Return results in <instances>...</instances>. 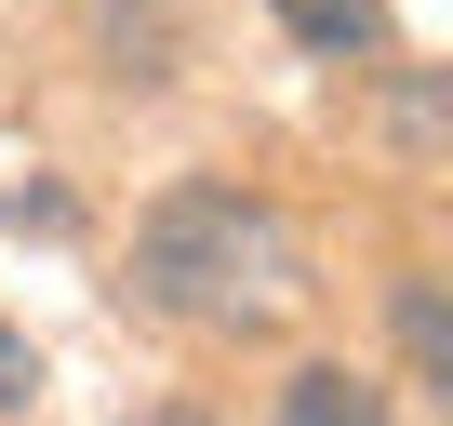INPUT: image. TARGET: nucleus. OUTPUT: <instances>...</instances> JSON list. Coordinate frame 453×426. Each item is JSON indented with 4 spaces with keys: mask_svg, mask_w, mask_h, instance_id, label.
<instances>
[{
    "mask_svg": "<svg viewBox=\"0 0 453 426\" xmlns=\"http://www.w3.org/2000/svg\"><path fill=\"white\" fill-rule=\"evenodd\" d=\"M267 14H280L307 54H334V67H347V54H387V14H373V0H267Z\"/></svg>",
    "mask_w": 453,
    "mask_h": 426,
    "instance_id": "obj_3",
    "label": "nucleus"
},
{
    "mask_svg": "<svg viewBox=\"0 0 453 426\" xmlns=\"http://www.w3.org/2000/svg\"><path fill=\"white\" fill-rule=\"evenodd\" d=\"M134 293L187 333H280L320 280H307V240L294 213L254 200V186H173L147 227H134Z\"/></svg>",
    "mask_w": 453,
    "mask_h": 426,
    "instance_id": "obj_1",
    "label": "nucleus"
},
{
    "mask_svg": "<svg viewBox=\"0 0 453 426\" xmlns=\"http://www.w3.org/2000/svg\"><path fill=\"white\" fill-rule=\"evenodd\" d=\"M134 426H200V413H134Z\"/></svg>",
    "mask_w": 453,
    "mask_h": 426,
    "instance_id": "obj_7",
    "label": "nucleus"
},
{
    "mask_svg": "<svg viewBox=\"0 0 453 426\" xmlns=\"http://www.w3.org/2000/svg\"><path fill=\"white\" fill-rule=\"evenodd\" d=\"M267 426H387V386L373 373H347V360H307L294 386H280V413Z\"/></svg>",
    "mask_w": 453,
    "mask_h": 426,
    "instance_id": "obj_2",
    "label": "nucleus"
},
{
    "mask_svg": "<svg viewBox=\"0 0 453 426\" xmlns=\"http://www.w3.org/2000/svg\"><path fill=\"white\" fill-rule=\"evenodd\" d=\"M400 360H413V386H453V333H440V280H400Z\"/></svg>",
    "mask_w": 453,
    "mask_h": 426,
    "instance_id": "obj_4",
    "label": "nucleus"
},
{
    "mask_svg": "<svg viewBox=\"0 0 453 426\" xmlns=\"http://www.w3.org/2000/svg\"><path fill=\"white\" fill-rule=\"evenodd\" d=\"M27 399H41V360H27V333H14V320H0V413H27Z\"/></svg>",
    "mask_w": 453,
    "mask_h": 426,
    "instance_id": "obj_6",
    "label": "nucleus"
},
{
    "mask_svg": "<svg viewBox=\"0 0 453 426\" xmlns=\"http://www.w3.org/2000/svg\"><path fill=\"white\" fill-rule=\"evenodd\" d=\"M400 147L440 160V80H426V67H400Z\"/></svg>",
    "mask_w": 453,
    "mask_h": 426,
    "instance_id": "obj_5",
    "label": "nucleus"
}]
</instances>
